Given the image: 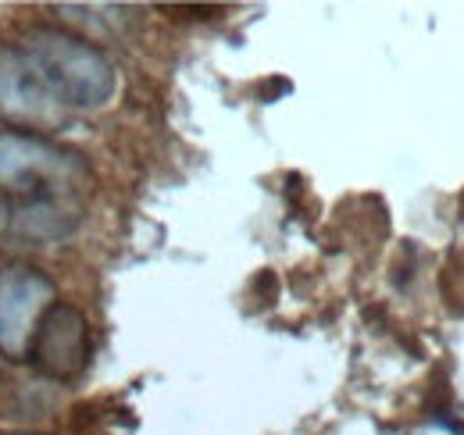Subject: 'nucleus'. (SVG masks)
I'll list each match as a JSON object with an SVG mask.
<instances>
[{
  "instance_id": "f257e3e1",
  "label": "nucleus",
  "mask_w": 464,
  "mask_h": 435,
  "mask_svg": "<svg viewBox=\"0 0 464 435\" xmlns=\"http://www.w3.org/2000/svg\"><path fill=\"white\" fill-rule=\"evenodd\" d=\"M18 51L68 111H97L115 97V68L86 36L54 25H33L22 33Z\"/></svg>"
},
{
  "instance_id": "f03ea898",
  "label": "nucleus",
  "mask_w": 464,
  "mask_h": 435,
  "mask_svg": "<svg viewBox=\"0 0 464 435\" xmlns=\"http://www.w3.org/2000/svg\"><path fill=\"white\" fill-rule=\"evenodd\" d=\"M90 182V164L75 150L33 132H0V193L14 200H47L68 197L82 200Z\"/></svg>"
},
{
  "instance_id": "7ed1b4c3",
  "label": "nucleus",
  "mask_w": 464,
  "mask_h": 435,
  "mask_svg": "<svg viewBox=\"0 0 464 435\" xmlns=\"http://www.w3.org/2000/svg\"><path fill=\"white\" fill-rule=\"evenodd\" d=\"M68 114L72 111L51 93V86L18 51V44H0V121L11 125V132L47 136L64 129Z\"/></svg>"
},
{
  "instance_id": "20e7f679",
  "label": "nucleus",
  "mask_w": 464,
  "mask_h": 435,
  "mask_svg": "<svg viewBox=\"0 0 464 435\" xmlns=\"http://www.w3.org/2000/svg\"><path fill=\"white\" fill-rule=\"evenodd\" d=\"M58 304V289L33 265L0 268V357L25 361L44 314Z\"/></svg>"
},
{
  "instance_id": "39448f33",
  "label": "nucleus",
  "mask_w": 464,
  "mask_h": 435,
  "mask_svg": "<svg viewBox=\"0 0 464 435\" xmlns=\"http://www.w3.org/2000/svg\"><path fill=\"white\" fill-rule=\"evenodd\" d=\"M29 361L51 382H72L75 375H82V368L90 361V325H86L82 311L58 300L44 314V322L33 335Z\"/></svg>"
},
{
  "instance_id": "423d86ee",
  "label": "nucleus",
  "mask_w": 464,
  "mask_h": 435,
  "mask_svg": "<svg viewBox=\"0 0 464 435\" xmlns=\"http://www.w3.org/2000/svg\"><path fill=\"white\" fill-rule=\"evenodd\" d=\"M82 221V200L47 197V200H25L11 208L7 228L29 243H58L68 239Z\"/></svg>"
},
{
  "instance_id": "0eeeda50",
  "label": "nucleus",
  "mask_w": 464,
  "mask_h": 435,
  "mask_svg": "<svg viewBox=\"0 0 464 435\" xmlns=\"http://www.w3.org/2000/svg\"><path fill=\"white\" fill-rule=\"evenodd\" d=\"M14 435H33V432H14Z\"/></svg>"
}]
</instances>
